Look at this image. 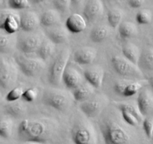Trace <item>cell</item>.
Masks as SVG:
<instances>
[{
  "label": "cell",
  "instance_id": "6da1fadb",
  "mask_svg": "<svg viewBox=\"0 0 153 144\" xmlns=\"http://www.w3.org/2000/svg\"><path fill=\"white\" fill-rule=\"evenodd\" d=\"M99 126L105 144H137V132L120 116L116 109L107 107L101 113Z\"/></svg>",
  "mask_w": 153,
  "mask_h": 144
},
{
  "label": "cell",
  "instance_id": "7a4b0ae2",
  "mask_svg": "<svg viewBox=\"0 0 153 144\" xmlns=\"http://www.w3.org/2000/svg\"><path fill=\"white\" fill-rule=\"evenodd\" d=\"M58 128L55 119L47 118H26L19 123L17 135L24 142H36L43 143L53 137Z\"/></svg>",
  "mask_w": 153,
  "mask_h": 144
},
{
  "label": "cell",
  "instance_id": "3957f363",
  "mask_svg": "<svg viewBox=\"0 0 153 144\" xmlns=\"http://www.w3.org/2000/svg\"><path fill=\"white\" fill-rule=\"evenodd\" d=\"M74 144H97V134L92 124L87 120L77 119L71 128Z\"/></svg>",
  "mask_w": 153,
  "mask_h": 144
},
{
  "label": "cell",
  "instance_id": "277c9868",
  "mask_svg": "<svg viewBox=\"0 0 153 144\" xmlns=\"http://www.w3.org/2000/svg\"><path fill=\"white\" fill-rule=\"evenodd\" d=\"M70 56L68 48H64L55 56L49 69L48 79L49 83L53 86H58L63 80V76L67 68Z\"/></svg>",
  "mask_w": 153,
  "mask_h": 144
},
{
  "label": "cell",
  "instance_id": "5b68a950",
  "mask_svg": "<svg viewBox=\"0 0 153 144\" xmlns=\"http://www.w3.org/2000/svg\"><path fill=\"white\" fill-rule=\"evenodd\" d=\"M41 100L44 104L60 111L65 112L72 104L70 94L61 89L49 88L43 92Z\"/></svg>",
  "mask_w": 153,
  "mask_h": 144
},
{
  "label": "cell",
  "instance_id": "8992f818",
  "mask_svg": "<svg viewBox=\"0 0 153 144\" xmlns=\"http://www.w3.org/2000/svg\"><path fill=\"white\" fill-rule=\"evenodd\" d=\"M111 64L115 72L127 80L138 81L143 78V71L138 65L133 64L124 57L114 56L111 58Z\"/></svg>",
  "mask_w": 153,
  "mask_h": 144
},
{
  "label": "cell",
  "instance_id": "52a82bcc",
  "mask_svg": "<svg viewBox=\"0 0 153 144\" xmlns=\"http://www.w3.org/2000/svg\"><path fill=\"white\" fill-rule=\"evenodd\" d=\"M108 98L102 94H97L91 98L82 102L80 104V110L88 118H94L108 107Z\"/></svg>",
  "mask_w": 153,
  "mask_h": 144
},
{
  "label": "cell",
  "instance_id": "ba28073f",
  "mask_svg": "<svg viewBox=\"0 0 153 144\" xmlns=\"http://www.w3.org/2000/svg\"><path fill=\"white\" fill-rule=\"evenodd\" d=\"M14 60L21 71L29 77L39 76L46 68L45 62L40 58H28L23 56H17L15 57Z\"/></svg>",
  "mask_w": 153,
  "mask_h": 144
},
{
  "label": "cell",
  "instance_id": "9c48e42d",
  "mask_svg": "<svg viewBox=\"0 0 153 144\" xmlns=\"http://www.w3.org/2000/svg\"><path fill=\"white\" fill-rule=\"evenodd\" d=\"M43 39L40 34L33 32H23L18 35L16 41L17 49L24 54L37 52Z\"/></svg>",
  "mask_w": 153,
  "mask_h": 144
},
{
  "label": "cell",
  "instance_id": "30bf717a",
  "mask_svg": "<svg viewBox=\"0 0 153 144\" xmlns=\"http://www.w3.org/2000/svg\"><path fill=\"white\" fill-rule=\"evenodd\" d=\"M17 79V70L7 58L1 56L0 58V86L2 89L11 88Z\"/></svg>",
  "mask_w": 153,
  "mask_h": 144
},
{
  "label": "cell",
  "instance_id": "8fae6325",
  "mask_svg": "<svg viewBox=\"0 0 153 144\" xmlns=\"http://www.w3.org/2000/svg\"><path fill=\"white\" fill-rule=\"evenodd\" d=\"M0 28L8 34H13L20 29V15L10 10L0 11Z\"/></svg>",
  "mask_w": 153,
  "mask_h": 144
},
{
  "label": "cell",
  "instance_id": "7c38bea8",
  "mask_svg": "<svg viewBox=\"0 0 153 144\" xmlns=\"http://www.w3.org/2000/svg\"><path fill=\"white\" fill-rule=\"evenodd\" d=\"M137 106L144 118L153 114V92L149 87H143L140 91L137 96Z\"/></svg>",
  "mask_w": 153,
  "mask_h": 144
},
{
  "label": "cell",
  "instance_id": "4fadbf2b",
  "mask_svg": "<svg viewBox=\"0 0 153 144\" xmlns=\"http://www.w3.org/2000/svg\"><path fill=\"white\" fill-rule=\"evenodd\" d=\"M104 12V4L101 0H90L85 4L83 10L85 18L88 22L98 20Z\"/></svg>",
  "mask_w": 153,
  "mask_h": 144
},
{
  "label": "cell",
  "instance_id": "5bb4252c",
  "mask_svg": "<svg viewBox=\"0 0 153 144\" xmlns=\"http://www.w3.org/2000/svg\"><path fill=\"white\" fill-rule=\"evenodd\" d=\"M20 29L23 32H33L40 25V16L34 11H25L20 14Z\"/></svg>",
  "mask_w": 153,
  "mask_h": 144
},
{
  "label": "cell",
  "instance_id": "9a60e30c",
  "mask_svg": "<svg viewBox=\"0 0 153 144\" xmlns=\"http://www.w3.org/2000/svg\"><path fill=\"white\" fill-rule=\"evenodd\" d=\"M62 81L68 88L74 90L84 82V76L76 68L67 66L63 76Z\"/></svg>",
  "mask_w": 153,
  "mask_h": 144
},
{
  "label": "cell",
  "instance_id": "2e32d148",
  "mask_svg": "<svg viewBox=\"0 0 153 144\" xmlns=\"http://www.w3.org/2000/svg\"><path fill=\"white\" fill-rule=\"evenodd\" d=\"M97 55V51L91 46H84L78 49L73 55V59L76 63L82 65L92 64Z\"/></svg>",
  "mask_w": 153,
  "mask_h": 144
},
{
  "label": "cell",
  "instance_id": "e0dca14e",
  "mask_svg": "<svg viewBox=\"0 0 153 144\" xmlns=\"http://www.w3.org/2000/svg\"><path fill=\"white\" fill-rule=\"evenodd\" d=\"M65 26L69 32L72 33H80L87 28V20L85 16L78 13L72 14L67 17Z\"/></svg>",
  "mask_w": 153,
  "mask_h": 144
},
{
  "label": "cell",
  "instance_id": "ac0fdd59",
  "mask_svg": "<svg viewBox=\"0 0 153 144\" xmlns=\"http://www.w3.org/2000/svg\"><path fill=\"white\" fill-rule=\"evenodd\" d=\"M67 30L62 26L58 25L46 28L45 33L47 38L54 44H61L65 43L68 39V33Z\"/></svg>",
  "mask_w": 153,
  "mask_h": 144
},
{
  "label": "cell",
  "instance_id": "d6986e66",
  "mask_svg": "<svg viewBox=\"0 0 153 144\" xmlns=\"http://www.w3.org/2000/svg\"><path fill=\"white\" fill-rule=\"evenodd\" d=\"M83 75L87 82H89L95 88H100L102 84L104 79V70L99 66L85 69Z\"/></svg>",
  "mask_w": 153,
  "mask_h": 144
},
{
  "label": "cell",
  "instance_id": "ffe728a7",
  "mask_svg": "<svg viewBox=\"0 0 153 144\" xmlns=\"http://www.w3.org/2000/svg\"><path fill=\"white\" fill-rule=\"evenodd\" d=\"M95 93V88L89 82H84L74 90H73V96L76 101L84 102L91 98Z\"/></svg>",
  "mask_w": 153,
  "mask_h": 144
},
{
  "label": "cell",
  "instance_id": "44dd1931",
  "mask_svg": "<svg viewBox=\"0 0 153 144\" xmlns=\"http://www.w3.org/2000/svg\"><path fill=\"white\" fill-rule=\"evenodd\" d=\"M40 25L45 28L60 25L61 22V15L57 10H47L43 12L40 16Z\"/></svg>",
  "mask_w": 153,
  "mask_h": 144
},
{
  "label": "cell",
  "instance_id": "7402d4cb",
  "mask_svg": "<svg viewBox=\"0 0 153 144\" xmlns=\"http://www.w3.org/2000/svg\"><path fill=\"white\" fill-rule=\"evenodd\" d=\"M122 52L124 58L137 65L141 54L138 46L131 42H126L122 46Z\"/></svg>",
  "mask_w": 153,
  "mask_h": 144
},
{
  "label": "cell",
  "instance_id": "603a6c76",
  "mask_svg": "<svg viewBox=\"0 0 153 144\" xmlns=\"http://www.w3.org/2000/svg\"><path fill=\"white\" fill-rule=\"evenodd\" d=\"M25 110H26V106L22 102L19 101V100L14 102H8L3 106V112H4V114L10 117H14V118H19L22 116L25 112Z\"/></svg>",
  "mask_w": 153,
  "mask_h": 144
},
{
  "label": "cell",
  "instance_id": "cb8c5ba5",
  "mask_svg": "<svg viewBox=\"0 0 153 144\" xmlns=\"http://www.w3.org/2000/svg\"><path fill=\"white\" fill-rule=\"evenodd\" d=\"M110 34L108 26L105 24H98L94 26L90 32V38L94 43L100 44L104 41Z\"/></svg>",
  "mask_w": 153,
  "mask_h": 144
},
{
  "label": "cell",
  "instance_id": "d4e9b609",
  "mask_svg": "<svg viewBox=\"0 0 153 144\" xmlns=\"http://www.w3.org/2000/svg\"><path fill=\"white\" fill-rule=\"evenodd\" d=\"M137 65L142 71H153V48H145L142 51Z\"/></svg>",
  "mask_w": 153,
  "mask_h": 144
},
{
  "label": "cell",
  "instance_id": "484cf974",
  "mask_svg": "<svg viewBox=\"0 0 153 144\" xmlns=\"http://www.w3.org/2000/svg\"><path fill=\"white\" fill-rule=\"evenodd\" d=\"M55 44L49 39H44L37 51V54L40 59L43 62H46L50 59L51 57L55 53Z\"/></svg>",
  "mask_w": 153,
  "mask_h": 144
},
{
  "label": "cell",
  "instance_id": "4316f807",
  "mask_svg": "<svg viewBox=\"0 0 153 144\" xmlns=\"http://www.w3.org/2000/svg\"><path fill=\"white\" fill-rule=\"evenodd\" d=\"M119 34L122 38L128 39L134 38L137 34V28L136 25L129 21L123 22L118 27Z\"/></svg>",
  "mask_w": 153,
  "mask_h": 144
},
{
  "label": "cell",
  "instance_id": "83f0119b",
  "mask_svg": "<svg viewBox=\"0 0 153 144\" xmlns=\"http://www.w3.org/2000/svg\"><path fill=\"white\" fill-rule=\"evenodd\" d=\"M13 121L9 117H1L0 120V136L4 139H9L13 130Z\"/></svg>",
  "mask_w": 153,
  "mask_h": 144
},
{
  "label": "cell",
  "instance_id": "f1b7e54d",
  "mask_svg": "<svg viewBox=\"0 0 153 144\" xmlns=\"http://www.w3.org/2000/svg\"><path fill=\"white\" fill-rule=\"evenodd\" d=\"M108 22L109 26L114 28H116L120 26L122 22L121 20L123 19V12L122 10L117 8L111 9L108 12L107 15Z\"/></svg>",
  "mask_w": 153,
  "mask_h": 144
},
{
  "label": "cell",
  "instance_id": "f546056e",
  "mask_svg": "<svg viewBox=\"0 0 153 144\" xmlns=\"http://www.w3.org/2000/svg\"><path fill=\"white\" fill-rule=\"evenodd\" d=\"M143 88V86L142 82L139 81H131V82H127V85L126 86L125 90L123 92V96L126 98H129L134 95L137 92H140V90Z\"/></svg>",
  "mask_w": 153,
  "mask_h": 144
},
{
  "label": "cell",
  "instance_id": "4dcf8cb0",
  "mask_svg": "<svg viewBox=\"0 0 153 144\" xmlns=\"http://www.w3.org/2000/svg\"><path fill=\"white\" fill-rule=\"evenodd\" d=\"M11 36L12 34H8L5 32L0 34V52L1 54L7 53L11 50L13 41Z\"/></svg>",
  "mask_w": 153,
  "mask_h": 144
},
{
  "label": "cell",
  "instance_id": "1f68e13d",
  "mask_svg": "<svg viewBox=\"0 0 153 144\" xmlns=\"http://www.w3.org/2000/svg\"><path fill=\"white\" fill-rule=\"evenodd\" d=\"M153 14L149 9H142L136 14V21L139 25H147L152 20Z\"/></svg>",
  "mask_w": 153,
  "mask_h": 144
},
{
  "label": "cell",
  "instance_id": "d6a6232c",
  "mask_svg": "<svg viewBox=\"0 0 153 144\" xmlns=\"http://www.w3.org/2000/svg\"><path fill=\"white\" fill-rule=\"evenodd\" d=\"M25 89L22 86H16L11 88L6 95V100L7 102H14L19 100L23 96Z\"/></svg>",
  "mask_w": 153,
  "mask_h": 144
},
{
  "label": "cell",
  "instance_id": "836d02e7",
  "mask_svg": "<svg viewBox=\"0 0 153 144\" xmlns=\"http://www.w3.org/2000/svg\"><path fill=\"white\" fill-rule=\"evenodd\" d=\"M121 112V115H122L124 121L128 124V125L131 126V127L137 128L140 124V123L141 122L134 115H133L132 113H131L130 112L127 110H119Z\"/></svg>",
  "mask_w": 153,
  "mask_h": 144
},
{
  "label": "cell",
  "instance_id": "e575fe53",
  "mask_svg": "<svg viewBox=\"0 0 153 144\" xmlns=\"http://www.w3.org/2000/svg\"><path fill=\"white\" fill-rule=\"evenodd\" d=\"M118 109L119 110H127L128 112H130L131 113H132L133 115L135 116L140 122L143 121V116L141 115V113L139 111L138 107L137 106H135L133 104L130 103H123L120 104L118 105Z\"/></svg>",
  "mask_w": 153,
  "mask_h": 144
},
{
  "label": "cell",
  "instance_id": "d590c367",
  "mask_svg": "<svg viewBox=\"0 0 153 144\" xmlns=\"http://www.w3.org/2000/svg\"><path fill=\"white\" fill-rule=\"evenodd\" d=\"M7 4L10 8L14 10L27 9L31 5V3L28 0H8Z\"/></svg>",
  "mask_w": 153,
  "mask_h": 144
},
{
  "label": "cell",
  "instance_id": "8d00e7d4",
  "mask_svg": "<svg viewBox=\"0 0 153 144\" xmlns=\"http://www.w3.org/2000/svg\"><path fill=\"white\" fill-rule=\"evenodd\" d=\"M143 129L146 136L152 139L153 135V114L145 117L143 121Z\"/></svg>",
  "mask_w": 153,
  "mask_h": 144
},
{
  "label": "cell",
  "instance_id": "74e56055",
  "mask_svg": "<svg viewBox=\"0 0 153 144\" xmlns=\"http://www.w3.org/2000/svg\"><path fill=\"white\" fill-rule=\"evenodd\" d=\"M38 94V89L37 88H34V87H31V88L25 89L22 98L26 102H33L34 100H36Z\"/></svg>",
  "mask_w": 153,
  "mask_h": 144
},
{
  "label": "cell",
  "instance_id": "f35d334b",
  "mask_svg": "<svg viewBox=\"0 0 153 144\" xmlns=\"http://www.w3.org/2000/svg\"><path fill=\"white\" fill-rule=\"evenodd\" d=\"M52 4L58 12H65L69 10L72 2L69 0H55L52 2Z\"/></svg>",
  "mask_w": 153,
  "mask_h": 144
},
{
  "label": "cell",
  "instance_id": "ab89813d",
  "mask_svg": "<svg viewBox=\"0 0 153 144\" xmlns=\"http://www.w3.org/2000/svg\"><path fill=\"white\" fill-rule=\"evenodd\" d=\"M127 81H118L116 83L114 84V89L116 93H117L120 95H122L123 94V92L125 90L126 86L127 85Z\"/></svg>",
  "mask_w": 153,
  "mask_h": 144
},
{
  "label": "cell",
  "instance_id": "60d3db41",
  "mask_svg": "<svg viewBox=\"0 0 153 144\" xmlns=\"http://www.w3.org/2000/svg\"><path fill=\"white\" fill-rule=\"evenodd\" d=\"M144 2L142 1V0H128L127 2V4L131 8H140L142 7V5L143 4Z\"/></svg>",
  "mask_w": 153,
  "mask_h": 144
},
{
  "label": "cell",
  "instance_id": "b9f144b4",
  "mask_svg": "<svg viewBox=\"0 0 153 144\" xmlns=\"http://www.w3.org/2000/svg\"><path fill=\"white\" fill-rule=\"evenodd\" d=\"M149 83H150L151 87H152V88L153 89V76H152L150 78V80H149Z\"/></svg>",
  "mask_w": 153,
  "mask_h": 144
},
{
  "label": "cell",
  "instance_id": "7bdbcfd3",
  "mask_svg": "<svg viewBox=\"0 0 153 144\" xmlns=\"http://www.w3.org/2000/svg\"><path fill=\"white\" fill-rule=\"evenodd\" d=\"M25 144H43V143H41V142H25Z\"/></svg>",
  "mask_w": 153,
  "mask_h": 144
},
{
  "label": "cell",
  "instance_id": "ee69618b",
  "mask_svg": "<svg viewBox=\"0 0 153 144\" xmlns=\"http://www.w3.org/2000/svg\"><path fill=\"white\" fill-rule=\"evenodd\" d=\"M152 140H153V135H152Z\"/></svg>",
  "mask_w": 153,
  "mask_h": 144
}]
</instances>
